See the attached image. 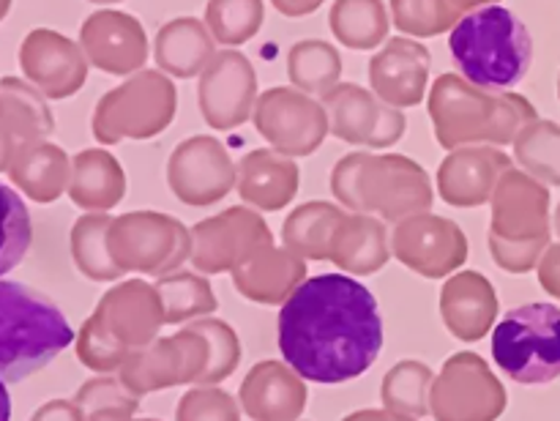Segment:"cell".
Masks as SVG:
<instances>
[{"label":"cell","mask_w":560,"mask_h":421,"mask_svg":"<svg viewBox=\"0 0 560 421\" xmlns=\"http://www.w3.org/2000/svg\"><path fill=\"white\" fill-rule=\"evenodd\" d=\"M277 344L304 381L323 386L355 381L383 350L381 306L350 273L310 277L279 306Z\"/></svg>","instance_id":"6da1fadb"},{"label":"cell","mask_w":560,"mask_h":421,"mask_svg":"<svg viewBox=\"0 0 560 421\" xmlns=\"http://www.w3.org/2000/svg\"><path fill=\"white\" fill-rule=\"evenodd\" d=\"M427 104L438 142L446 151L463 145H509L536 118V109L520 93L479 87L452 71L438 77Z\"/></svg>","instance_id":"7a4b0ae2"},{"label":"cell","mask_w":560,"mask_h":421,"mask_svg":"<svg viewBox=\"0 0 560 421\" xmlns=\"http://www.w3.org/2000/svg\"><path fill=\"white\" fill-rule=\"evenodd\" d=\"M331 191L348 211L394 224L435 202L430 173L402 153H348L334 164Z\"/></svg>","instance_id":"3957f363"},{"label":"cell","mask_w":560,"mask_h":421,"mask_svg":"<svg viewBox=\"0 0 560 421\" xmlns=\"http://www.w3.org/2000/svg\"><path fill=\"white\" fill-rule=\"evenodd\" d=\"M448 49L459 74L490 91L517 85L534 60V42L525 22L498 3L459 16L448 36Z\"/></svg>","instance_id":"277c9868"},{"label":"cell","mask_w":560,"mask_h":421,"mask_svg":"<svg viewBox=\"0 0 560 421\" xmlns=\"http://www.w3.org/2000/svg\"><path fill=\"white\" fill-rule=\"evenodd\" d=\"M71 342L74 328L52 299L0 279V381L20 383L47 370Z\"/></svg>","instance_id":"5b68a950"},{"label":"cell","mask_w":560,"mask_h":421,"mask_svg":"<svg viewBox=\"0 0 560 421\" xmlns=\"http://www.w3.org/2000/svg\"><path fill=\"white\" fill-rule=\"evenodd\" d=\"M490 202L492 260L509 273H528L550 241V191L512 167L501 175Z\"/></svg>","instance_id":"8992f818"},{"label":"cell","mask_w":560,"mask_h":421,"mask_svg":"<svg viewBox=\"0 0 560 421\" xmlns=\"http://www.w3.org/2000/svg\"><path fill=\"white\" fill-rule=\"evenodd\" d=\"M492 359L523 386H547L560 377V306L534 301L509 309L492 328Z\"/></svg>","instance_id":"52a82bcc"},{"label":"cell","mask_w":560,"mask_h":421,"mask_svg":"<svg viewBox=\"0 0 560 421\" xmlns=\"http://www.w3.org/2000/svg\"><path fill=\"white\" fill-rule=\"evenodd\" d=\"M175 113V82L162 71H137L124 85L98 98L93 109V137L102 145H115L120 140H151L173 124Z\"/></svg>","instance_id":"ba28073f"},{"label":"cell","mask_w":560,"mask_h":421,"mask_svg":"<svg viewBox=\"0 0 560 421\" xmlns=\"http://www.w3.org/2000/svg\"><path fill=\"white\" fill-rule=\"evenodd\" d=\"M107 244L124 273L159 279L191 260V230L162 211H129L115 217Z\"/></svg>","instance_id":"9c48e42d"},{"label":"cell","mask_w":560,"mask_h":421,"mask_svg":"<svg viewBox=\"0 0 560 421\" xmlns=\"http://www.w3.org/2000/svg\"><path fill=\"white\" fill-rule=\"evenodd\" d=\"M506 402L503 383L474 350L448 355L430 388L435 421H498L506 413Z\"/></svg>","instance_id":"30bf717a"},{"label":"cell","mask_w":560,"mask_h":421,"mask_svg":"<svg viewBox=\"0 0 560 421\" xmlns=\"http://www.w3.org/2000/svg\"><path fill=\"white\" fill-rule=\"evenodd\" d=\"M255 129L273 151L284 156H312L331 135L328 113L323 102L312 98L299 87H268L257 96Z\"/></svg>","instance_id":"8fae6325"},{"label":"cell","mask_w":560,"mask_h":421,"mask_svg":"<svg viewBox=\"0 0 560 421\" xmlns=\"http://www.w3.org/2000/svg\"><path fill=\"white\" fill-rule=\"evenodd\" d=\"M271 244L273 233L260 211L233 206L191 227V262L200 273H233L241 262Z\"/></svg>","instance_id":"7c38bea8"},{"label":"cell","mask_w":560,"mask_h":421,"mask_svg":"<svg viewBox=\"0 0 560 421\" xmlns=\"http://www.w3.org/2000/svg\"><path fill=\"white\" fill-rule=\"evenodd\" d=\"M392 257L424 279L457 273L468 260V238L454 219L432 211L397 222L392 233Z\"/></svg>","instance_id":"4fadbf2b"},{"label":"cell","mask_w":560,"mask_h":421,"mask_svg":"<svg viewBox=\"0 0 560 421\" xmlns=\"http://www.w3.org/2000/svg\"><path fill=\"white\" fill-rule=\"evenodd\" d=\"M238 167L228 148L208 135L180 142L167 162V186L184 206L208 208L235 189Z\"/></svg>","instance_id":"5bb4252c"},{"label":"cell","mask_w":560,"mask_h":421,"mask_svg":"<svg viewBox=\"0 0 560 421\" xmlns=\"http://www.w3.org/2000/svg\"><path fill=\"white\" fill-rule=\"evenodd\" d=\"M320 102L328 113L331 135L348 145L388 148L402 140L405 124H408L402 109L381 102L366 87L339 82Z\"/></svg>","instance_id":"9a60e30c"},{"label":"cell","mask_w":560,"mask_h":421,"mask_svg":"<svg viewBox=\"0 0 560 421\" xmlns=\"http://www.w3.org/2000/svg\"><path fill=\"white\" fill-rule=\"evenodd\" d=\"M91 317L129 355L156 342L162 326H167L162 295L145 279H126L109 288Z\"/></svg>","instance_id":"2e32d148"},{"label":"cell","mask_w":560,"mask_h":421,"mask_svg":"<svg viewBox=\"0 0 560 421\" xmlns=\"http://www.w3.org/2000/svg\"><path fill=\"white\" fill-rule=\"evenodd\" d=\"M197 102L211 129L230 131L246 124L257 102V77L249 58L238 49L213 55L197 82Z\"/></svg>","instance_id":"e0dca14e"},{"label":"cell","mask_w":560,"mask_h":421,"mask_svg":"<svg viewBox=\"0 0 560 421\" xmlns=\"http://www.w3.org/2000/svg\"><path fill=\"white\" fill-rule=\"evenodd\" d=\"M80 47L88 63L115 77L142 71L148 60V36L140 20L126 11H93L80 27Z\"/></svg>","instance_id":"ac0fdd59"},{"label":"cell","mask_w":560,"mask_h":421,"mask_svg":"<svg viewBox=\"0 0 560 421\" xmlns=\"http://www.w3.org/2000/svg\"><path fill=\"white\" fill-rule=\"evenodd\" d=\"M20 66L47 98L74 96L88 80V58L80 44L47 27L27 33L20 47Z\"/></svg>","instance_id":"d6986e66"},{"label":"cell","mask_w":560,"mask_h":421,"mask_svg":"<svg viewBox=\"0 0 560 421\" xmlns=\"http://www.w3.org/2000/svg\"><path fill=\"white\" fill-rule=\"evenodd\" d=\"M512 159L495 145H463L438 167V197L452 208H479L492 200Z\"/></svg>","instance_id":"ffe728a7"},{"label":"cell","mask_w":560,"mask_h":421,"mask_svg":"<svg viewBox=\"0 0 560 421\" xmlns=\"http://www.w3.org/2000/svg\"><path fill=\"white\" fill-rule=\"evenodd\" d=\"M430 66L432 55L424 44L410 36H394L370 58L372 93L392 107H416L424 102Z\"/></svg>","instance_id":"44dd1931"},{"label":"cell","mask_w":560,"mask_h":421,"mask_svg":"<svg viewBox=\"0 0 560 421\" xmlns=\"http://www.w3.org/2000/svg\"><path fill=\"white\" fill-rule=\"evenodd\" d=\"M238 402L252 421H301L310 386L288 361L268 359L246 372Z\"/></svg>","instance_id":"7402d4cb"},{"label":"cell","mask_w":560,"mask_h":421,"mask_svg":"<svg viewBox=\"0 0 560 421\" xmlns=\"http://www.w3.org/2000/svg\"><path fill=\"white\" fill-rule=\"evenodd\" d=\"M498 293L479 271H457L443 282L441 317L459 342H479L495 328Z\"/></svg>","instance_id":"603a6c76"},{"label":"cell","mask_w":560,"mask_h":421,"mask_svg":"<svg viewBox=\"0 0 560 421\" xmlns=\"http://www.w3.org/2000/svg\"><path fill=\"white\" fill-rule=\"evenodd\" d=\"M230 277H233V288L252 304L282 306L310 279V273H306L304 257L271 244L241 262Z\"/></svg>","instance_id":"cb8c5ba5"},{"label":"cell","mask_w":560,"mask_h":421,"mask_svg":"<svg viewBox=\"0 0 560 421\" xmlns=\"http://www.w3.org/2000/svg\"><path fill=\"white\" fill-rule=\"evenodd\" d=\"M301 169L273 148H257L238 162L235 191L255 211H282L299 195Z\"/></svg>","instance_id":"d4e9b609"},{"label":"cell","mask_w":560,"mask_h":421,"mask_svg":"<svg viewBox=\"0 0 560 421\" xmlns=\"http://www.w3.org/2000/svg\"><path fill=\"white\" fill-rule=\"evenodd\" d=\"M118 377L140 399L145 394L167 391L173 386H191L184 339L173 334V337H159L148 348L135 350L118 370Z\"/></svg>","instance_id":"484cf974"},{"label":"cell","mask_w":560,"mask_h":421,"mask_svg":"<svg viewBox=\"0 0 560 421\" xmlns=\"http://www.w3.org/2000/svg\"><path fill=\"white\" fill-rule=\"evenodd\" d=\"M328 260L350 277H370L392 260V241L386 222L372 213H353L342 219L331 238Z\"/></svg>","instance_id":"4316f807"},{"label":"cell","mask_w":560,"mask_h":421,"mask_svg":"<svg viewBox=\"0 0 560 421\" xmlns=\"http://www.w3.org/2000/svg\"><path fill=\"white\" fill-rule=\"evenodd\" d=\"M9 175L31 200L52 202L71 184V159L63 148L47 140L16 142L9 162Z\"/></svg>","instance_id":"83f0119b"},{"label":"cell","mask_w":560,"mask_h":421,"mask_svg":"<svg viewBox=\"0 0 560 421\" xmlns=\"http://www.w3.org/2000/svg\"><path fill=\"white\" fill-rule=\"evenodd\" d=\"M153 55H156L159 69L167 71L170 77L189 80L211 63L217 55V38L211 36L206 22L195 16H175L159 27Z\"/></svg>","instance_id":"f1b7e54d"},{"label":"cell","mask_w":560,"mask_h":421,"mask_svg":"<svg viewBox=\"0 0 560 421\" xmlns=\"http://www.w3.org/2000/svg\"><path fill=\"white\" fill-rule=\"evenodd\" d=\"M126 195V173L104 148H88L71 159L69 197L82 211H113Z\"/></svg>","instance_id":"f546056e"},{"label":"cell","mask_w":560,"mask_h":421,"mask_svg":"<svg viewBox=\"0 0 560 421\" xmlns=\"http://www.w3.org/2000/svg\"><path fill=\"white\" fill-rule=\"evenodd\" d=\"M348 217V208L326 200H310L290 211L282 224V244L293 255L304 260H328L331 238L342 219Z\"/></svg>","instance_id":"4dcf8cb0"},{"label":"cell","mask_w":560,"mask_h":421,"mask_svg":"<svg viewBox=\"0 0 560 421\" xmlns=\"http://www.w3.org/2000/svg\"><path fill=\"white\" fill-rule=\"evenodd\" d=\"M0 126L14 142H33L52 135L55 118L36 85L5 77L0 80Z\"/></svg>","instance_id":"1f68e13d"},{"label":"cell","mask_w":560,"mask_h":421,"mask_svg":"<svg viewBox=\"0 0 560 421\" xmlns=\"http://www.w3.org/2000/svg\"><path fill=\"white\" fill-rule=\"evenodd\" d=\"M153 284L162 295L167 326H186L200 317H211L219 309L217 293L200 271H180L178 268L167 277H159Z\"/></svg>","instance_id":"d6a6232c"},{"label":"cell","mask_w":560,"mask_h":421,"mask_svg":"<svg viewBox=\"0 0 560 421\" xmlns=\"http://www.w3.org/2000/svg\"><path fill=\"white\" fill-rule=\"evenodd\" d=\"M328 25L345 47L372 49L388 36L386 3L383 0H334Z\"/></svg>","instance_id":"836d02e7"},{"label":"cell","mask_w":560,"mask_h":421,"mask_svg":"<svg viewBox=\"0 0 560 421\" xmlns=\"http://www.w3.org/2000/svg\"><path fill=\"white\" fill-rule=\"evenodd\" d=\"M109 224H113V217L96 211L80 217L71 227V255H74L77 268L93 282H118L120 277H126L109 252Z\"/></svg>","instance_id":"e575fe53"},{"label":"cell","mask_w":560,"mask_h":421,"mask_svg":"<svg viewBox=\"0 0 560 421\" xmlns=\"http://www.w3.org/2000/svg\"><path fill=\"white\" fill-rule=\"evenodd\" d=\"M288 77L293 87L310 93V96H326L331 87L339 85L342 77V58L337 47L320 38H306L290 47L288 52Z\"/></svg>","instance_id":"d590c367"},{"label":"cell","mask_w":560,"mask_h":421,"mask_svg":"<svg viewBox=\"0 0 560 421\" xmlns=\"http://www.w3.org/2000/svg\"><path fill=\"white\" fill-rule=\"evenodd\" d=\"M435 372L419 359H402L383 375L381 399L383 408L397 413L424 419L430 416V388Z\"/></svg>","instance_id":"8d00e7d4"},{"label":"cell","mask_w":560,"mask_h":421,"mask_svg":"<svg viewBox=\"0 0 560 421\" xmlns=\"http://www.w3.org/2000/svg\"><path fill=\"white\" fill-rule=\"evenodd\" d=\"M266 22V5L262 0H208L206 25L219 44L241 47Z\"/></svg>","instance_id":"74e56055"},{"label":"cell","mask_w":560,"mask_h":421,"mask_svg":"<svg viewBox=\"0 0 560 421\" xmlns=\"http://www.w3.org/2000/svg\"><path fill=\"white\" fill-rule=\"evenodd\" d=\"M33 241V222L25 200L11 186L0 184V277L25 260Z\"/></svg>","instance_id":"f35d334b"},{"label":"cell","mask_w":560,"mask_h":421,"mask_svg":"<svg viewBox=\"0 0 560 421\" xmlns=\"http://www.w3.org/2000/svg\"><path fill=\"white\" fill-rule=\"evenodd\" d=\"M459 11L448 0H392V22L413 38L441 36L459 22Z\"/></svg>","instance_id":"ab89813d"},{"label":"cell","mask_w":560,"mask_h":421,"mask_svg":"<svg viewBox=\"0 0 560 421\" xmlns=\"http://www.w3.org/2000/svg\"><path fill=\"white\" fill-rule=\"evenodd\" d=\"M514 151L523 167L534 175H541L550 184H560V131L550 120H539L520 131L514 140Z\"/></svg>","instance_id":"60d3db41"},{"label":"cell","mask_w":560,"mask_h":421,"mask_svg":"<svg viewBox=\"0 0 560 421\" xmlns=\"http://www.w3.org/2000/svg\"><path fill=\"white\" fill-rule=\"evenodd\" d=\"M191 326L208 339V348H211V361H208V370L202 375L200 386H219L241 364L244 348H241L238 334H235L230 323L219 320V317H200V320H191Z\"/></svg>","instance_id":"b9f144b4"},{"label":"cell","mask_w":560,"mask_h":421,"mask_svg":"<svg viewBox=\"0 0 560 421\" xmlns=\"http://www.w3.org/2000/svg\"><path fill=\"white\" fill-rule=\"evenodd\" d=\"M175 421H241V402L219 386H195L178 399Z\"/></svg>","instance_id":"7bdbcfd3"},{"label":"cell","mask_w":560,"mask_h":421,"mask_svg":"<svg viewBox=\"0 0 560 421\" xmlns=\"http://www.w3.org/2000/svg\"><path fill=\"white\" fill-rule=\"evenodd\" d=\"M77 355H80L82 364L93 372H102V375H113L124 366V361L129 359L124 348L113 342L107 334L98 328V323L93 317H88L85 326H82L80 337H77Z\"/></svg>","instance_id":"ee69618b"},{"label":"cell","mask_w":560,"mask_h":421,"mask_svg":"<svg viewBox=\"0 0 560 421\" xmlns=\"http://www.w3.org/2000/svg\"><path fill=\"white\" fill-rule=\"evenodd\" d=\"M74 402L80 405L82 410H88V413L102 408H124V410H131V413L140 410V397H135V394L120 383V377H109V375L93 377V381L82 383Z\"/></svg>","instance_id":"f6af8a7d"},{"label":"cell","mask_w":560,"mask_h":421,"mask_svg":"<svg viewBox=\"0 0 560 421\" xmlns=\"http://www.w3.org/2000/svg\"><path fill=\"white\" fill-rule=\"evenodd\" d=\"M539 284L552 295L560 299V244L547 246L539 260Z\"/></svg>","instance_id":"bcb514c9"},{"label":"cell","mask_w":560,"mask_h":421,"mask_svg":"<svg viewBox=\"0 0 560 421\" xmlns=\"http://www.w3.org/2000/svg\"><path fill=\"white\" fill-rule=\"evenodd\" d=\"M33 421H88L85 410L77 402H63V399H55V402H47Z\"/></svg>","instance_id":"7dc6e473"},{"label":"cell","mask_w":560,"mask_h":421,"mask_svg":"<svg viewBox=\"0 0 560 421\" xmlns=\"http://www.w3.org/2000/svg\"><path fill=\"white\" fill-rule=\"evenodd\" d=\"M342 421H419V419L397 413V410H388V408H364V410H355V413L345 416Z\"/></svg>","instance_id":"c3c4849f"},{"label":"cell","mask_w":560,"mask_h":421,"mask_svg":"<svg viewBox=\"0 0 560 421\" xmlns=\"http://www.w3.org/2000/svg\"><path fill=\"white\" fill-rule=\"evenodd\" d=\"M273 9L282 11L284 16H306L312 14V11L320 9L326 0H271Z\"/></svg>","instance_id":"681fc988"},{"label":"cell","mask_w":560,"mask_h":421,"mask_svg":"<svg viewBox=\"0 0 560 421\" xmlns=\"http://www.w3.org/2000/svg\"><path fill=\"white\" fill-rule=\"evenodd\" d=\"M88 421H137V419L131 410L102 408V410H91V413H88Z\"/></svg>","instance_id":"f907efd6"},{"label":"cell","mask_w":560,"mask_h":421,"mask_svg":"<svg viewBox=\"0 0 560 421\" xmlns=\"http://www.w3.org/2000/svg\"><path fill=\"white\" fill-rule=\"evenodd\" d=\"M14 145H16V142L11 140V137L3 131V126H0V173H3V169H9V162H11V153H14Z\"/></svg>","instance_id":"816d5d0a"},{"label":"cell","mask_w":560,"mask_h":421,"mask_svg":"<svg viewBox=\"0 0 560 421\" xmlns=\"http://www.w3.org/2000/svg\"><path fill=\"white\" fill-rule=\"evenodd\" d=\"M448 3H452L459 14H468V11L481 9V5H495L498 0H448Z\"/></svg>","instance_id":"f5cc1de1"},{"label":"cell","mask_w":560,"mask_h":421,"mask_svg":"<svg viewBox=\"0 0 560 421\" xmlns=\"http://www.w3.org/2000/svg\"><path fill=\"white\" fill-rule=\"evenodd\" d=\"M0 421H11V394L5 381H0Z\"/></svg>","instance_id":"db71d44e"},{"label":"cell","mask_w":560,"mask_h":421,"mask_svg":"<svg viewBox=\"0 0 560 421\" xmlns=\"http://www.w3.org/2000/svg\"><path fill=\"white\" fill-rule=\"evenodd\" d=\"M9 9H11V0H0V20L9 14Z\"/></svg>","instance_id":"11a10c76"},{"label":"cell","mask_w":560,"mask_h":421,"mask_svg":"<svg viewBox=\"0 0 560 421\" xmlns=\"http://www.w3.org/2000/svg\"><path fill=\"white\" fill-rule=\"evenodd\" d=\"M91 3H120V0H91Z\"/></svg>","instance_id":"9f6ffc18"},{"label":"cell","mask_w":560,"mask_h":421,"mask_svg":"<svg viewBox=\"0 0 560 421\" xmlns=\"http://www.w3.org/2000/svg\"><path fill=\"white\" fill-rule=\"evenodd\" d=\"M556 230L560 233V208H558V213H556Z\"/></svg>","instance_id":"6f0895ef"},{"label":"cell","mask_w":560,"mask_h":421,"mask_svg":"<svg viewBox=\"0 0 560 421\" xmlns=\"http://www.w3.org/2000/svg\"><path fill=\"white\" fill-rule=\"evenodd\" d=\"M137 421H159V419H137Z\"/></svg>","instance_id":"680465c9"}]
</instances>
